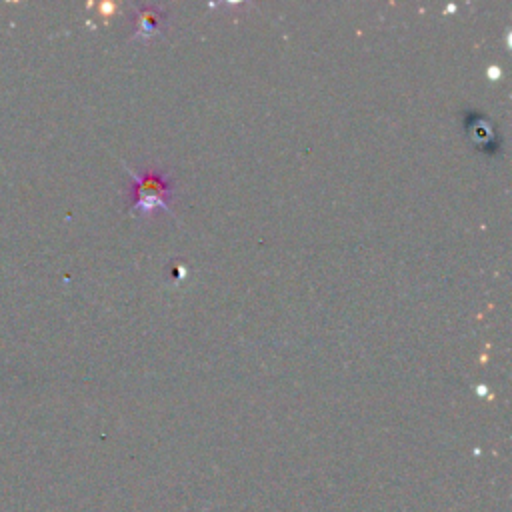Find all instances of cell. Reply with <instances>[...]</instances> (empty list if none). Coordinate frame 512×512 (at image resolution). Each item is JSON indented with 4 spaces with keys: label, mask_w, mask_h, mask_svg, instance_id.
<instances>
[{
    "label": "cell",
    "mask_w": 512,
    "mask_h": 512,
    "mask_svg": "<svg viewBox=\"0 0 512 512\" xmlns=\"http://www.w3.org/2000/svg\"><path fill=\"white\" fill-rule=\"evenodd\" d=\"M134 180H136V188H134V204H132V210H138V212H152V210H158V208H164V210H170V204H168V198L172 194V188H170V182L164 178V174L160 172H154V170H148L144 174H134Z\"/></svg>",
    "instance_id": "obj_1"
},
{
    "label": "cell",
    "mask_w": 512,
    "mask_h": 512,
    "mask_svg": "<svg viewBox=\"0 0 512 512\" xmlns=\"http://www.w3.org/2000/svg\"><path fill=\"white\" fill-rule=\"evenodd\" d=\"M162 12L156 6H140L136 12V36H150L156 32Z\"/></svg>",
    "instance_id": "obj_2"
}]
</instances>
